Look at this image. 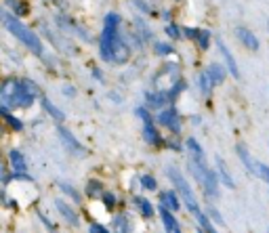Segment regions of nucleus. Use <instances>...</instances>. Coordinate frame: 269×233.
Here are the masks:
<instances>
[{"mask_svg":"<svg viewBox=\"0 0 269 233\" xmlns=\"http://www.w3.org/2000/svg\"><path fill=\"white\" fill-rule=\"evenodd\" d=\"M55 206H57V210H59V214L67 220L69 225H78V214L72 206H67L63 200H55Z\"/></svg>","mask_w":269,"mask_h":233,"instance_id":"13","label":"nucleus"},{"mask_svg":"<svg viewBox=\"0 0 269 233\" xmlns=\"http://www.w3.org/2000/svg\"><path fill=\"white\" fill-rule=\"evenodd\" d=\"M160 204H162V208H168V210H179L181 197H179L177 191H162L160 193Z\"/></svg>","mask_w":269,"mask_h":233,"instance_id":"9","label":"nucleus"},{"mask_svg":"<svg viewBox=\"0 0 269 233\" xmlns=\"http://www.w3.org/2000/svg\"><path fill=\"white\" fill-rule=\"evenodd\" d=\"M99 187H101V185H99L97 181H95V183H88V189H86V191H88V195H93V193H99Z\"/></svg>","mask_w":269,"mask_h":233,"instance_id":"35","label":"nucleus"},{"mask_svg":"<svg viewBox=\"0 0 269 233\" xmlns=\"http://www.w3.org/2000/svg\"><path fill=\"white\" fill-rule=\"evenodd\" d=\"M194 216H196L198 225H200V229H202V231H208V233H213V231H215V225H210V223H213V220H210V218H208L204 212L196 210V212H194Z\"/></svg>","mask_w":269,"mask_h":233,"instance_id":"20","label":"nucleus"},{"mask_svg":"<svg viewBox=\"0 0 269 233\" xmlns=\"http://www.w3.org/2000/svg\"><path fill=\"white\" fill-rule=\"evenodd\" d=\"M59 187H61V191H63V193H67L69 197H72L74 202H80V193H78V191H74V189L69 187L67 183H59Z\"/></svg>","mask_w":269,"mask_h":233,"instance_id":"27","label":"nucleus"},{"mask_svg":"<svg viewBox=\"0 0 269 233\" xmlns=\"http://www.w3.org/2000/svg\"><path fill=\"white\" fill-rule=\"evenodd\" d=\"M103 202H105V206H108V208H114V204H116V195L105 191V193H103Z\"/></svg>","mask_w":269,"mask_h":233,"instance_id":"32","label":"nucleus"},{"mask_svg":"<svg viewBox=\"0 0 269 233\" xmlns=\"http://www.w3.org/2000/svg\"><path fill=\"white\" fill-rule=\"evenodd\" d=\"M57 133H59L61 141H63V143H65L69 149H72V151H78V154H84V147H82V145H80V143L76 141V139H74V135L69 133L65 126H59V128H57Z\"/></svg>","mask_w":269,"mask_h":233,"instance_id":"10","label":"nucleus"},{"mask_svg":"<svg viewBox=\"0 0 269 233\" xmlns=\"http://www.w3.org/2000/svg\"><path fill=\"white\" fill-rule=\"evenodd\" d=\"M194 40L198 42V46H200L202 51H206L208 46H210V32H206V30H196Z\"/></svg>","mask_w":269,"mask_h":233,"instance_id":"22","label":"nucleus"},{"mask_svg":"<svg viewBox=\"0 0 269 233\" xmlns=\"http://www.w3.org/2000/svg\"><path fill=\"white\" fill-rule=\"evenodd\" d=\"M0 137H3V126H0Z\"/></svg>","mask_w":269,"mask_h":233,"instance_id":"38","label":"nucleus"},{"mask_svg":"<svg viewBox=\"0 0 269 233\" xmlns=\"http://www.w3.org/2000/svg\"><path fill=\"white\" fill-rule=\"evenodd\" d=\"M143 139H145L149 145H160V143H162V137H160V133L156 131L154 122H145V126H143Z\"/></svg>","mask_w":269,"mask_h":233,"instance_id":"15","label":"nucleus"},{"mask_svg":"<svg viewBox=\"0 0 269 233\" xmlns=\"http://www.w3.org/2000/svg\"><path fill=\"white\" fill-rule=\"evenodd\" d=\"M206 216H208L210 220H215V223L223 225V218H221V214L217 212V208H215V206H210V208H208V210H206Z\"/></svg>","mask_w":269,"mask_h":233,"instance_id":"28","label":"nucleus"},{"mask_svg":"<svg viewBox=\"0 0 269 233\" xmlns=\"http://www.w3.org/2000/svg\"><path fill=\"white\" fill-rule=\"evenodd\" d=\"M166 34H168L170 38H179V36H181V30H179L177 26H168V28H166Z\"/></svg>","mask_w":269,"mask_h":233,"instance_id":"33","label":"nucleus"},{"mask_svg":"<svg viewBox=\"0 0 269 233\" xmlns=\"http://www.w3.org/2000/svg\"><path fill=\"white\" fill-rule=\"evenodd\" d=\"M9 160H11V166H13L15 172H26V156H23L21 151L13 149L9 154Z\"/></svg>","mask_w":269,"mask_h":233,"instance_id":"17","label":"nucleus"},{"mask_svg":"<svg viewBox=\"0 0 269 233\" xmlns=\"http://www.w3.org/2000/svg\"><path fill=\"white\" fill-rule=\"evenodd\" d=\"M137 115H139V118H143V122H154V120H151V115H149V111L143 109V107L137 109Z\"/></svg>","mask_w":269,"mask_h":233,"instance_id":"34","label":"nucleus"},{"mask_svg":"<svg viewBox=\"0 0 269 233\" xmlns=\"http://www.w3.org/2000/svg\"><path fill=\"white\" fill-rule=\"evenodd\" d=\"M158 122H160V124H164V126H168L172 133H179V131H181L179 113H177V109H172V107L162 109V111L158 113Z\"/></svg>","mask_w":269,"mask_h":233,"instance_id":"6","label":"nucleus"},{"mask_svg":"<svg viewBox=\"0 0 269 233\" xmlns=\"http://www.w3.org/2000/svg\"><path fill=\"white\" fill-rule=\"evenodd\" d=\"M38 97V86L32 80H13L9 78L0 86V105L9 107H30Z\"/></svg>","mask_w":269,"mask_h":233,"instance_id":"2","label":"nucleus"},{"mask_svg":"<svg viewBox=\"0 0 269 233\" xmlns=\"http://www.w3.org/2000/svg\"><path fill=\"white\" fill-rule=\"evenodd\" d=\"M133 202H135V206H137V210L141 212L145 218H151V216H154V208H151L149 200H145V197H141V195H135Z\"/></svg>","mask_w":269,"mask_h":233,"instance_id":"18","label":"nucleus"},{"mask_svg":"<svg viewBox=\"0 0 269 233\" xmlns=\"http://www.w3.org/2000/svg\"><path fill=\"white\" fill-rule=\"evenodd\" d=\"M187 149H190L194 156H204V149L200 147V143H198L196 139H187Z\"/></svg>","mask_w":269,"mask_h":233,"instance_id":"25","label":"nucleus"},{"mask_svg":"<svg viewBox=\"0 0 269 233\" xmlns=\"http://www.w3.org/2000/svg\"><path fill=\"white\" fill-rule=\"evenodd\" d=\"M236 36H238V40L244 46H246L248 51H256V49H259V38H256L248 28H236Z\"/></svg>","mask_w":269,"mask_h":233,"instance_id":"7","label":"nucleus"},{"mask_svg":"<svg viewBox=\"0 0 269 233\" xmlns=\"http://www.w3.org/2000/svg\"><path fill=\"white\" fill-rule=\"evenodd\" d=\"M168 177H170V181L174 183V187H177V193H179V197L183 200V204L187 206V210H190L192 214H194L196 210H200V206H198V202H196V197H194V191H192V187H190V183L185 181L183 174H181L177 168L168 166Z\"/></svg>","mask_w":269,"mask_h":233,"instance_id":"5","label":"nucleus"},{"mask_svg":"<svg viewBox=\"0 0 269 233\" xmlns=\"http://www.w3.org/2000/svg\"><path fill=\"white\" fill-rule=\"evenodd\" d=\"M217 168H219L221 179H223V183L227 185V187H229V189H233V187H236V183H233L231 174L227 172V168H225V164H223V160H221V158H217Z\"/></svg>","mask_w":269,"mask_h":233,"instance_id":"19","label":"nucleus"},{"mask_svg":"<svg viewBox=\"0 0 269 233\" xmlns=\"http://www.w3.org/2000/svg\"><path fill=\"white\" fill-rule=\"evenodd\" d=\"M88 231H91V233H93V231H95V233H105L108 229H105L103 225H91V227H88Z\"/></svg>","mask_w":269,"mask_h":233,"instance_id":"36","label":"nucleus"},{"mask_svg":"<svg viewBox=\"0 0 269 233\" xmlns=\"http://www.w3.org/2000/svg\"><path fill=\"white\" fill-rule=\"evenodd\" d=\"M7 5H9L11 9H13L15 13H19V15H21V13H26V11H28L26 7H21V3H19V0H7Z\"/></svg>","mask_w":269,"mask_h":233,"instance_id":"31","label":"nucleus"},{"mask_svg":"<svg viewBox=\"0 0 269 233\" xmlns=\"http://www.w3.org/2000/svg\"><path fill=\"white\" fill-rule=\"evenodd\" d=\"M120 15L118 13H110L105 15L103 23V34L99 40V53L103 61H112V63H124L128 59V46L120 36Z\"/></svg>","mask_w":269,"mask_h":233,"instance_id":"1","label":"nucleus"},{"mask_svg":"<svg viewBox=\"0 0 269 233\" xmlns=\"http://www.w3.org/2000/svg\"><path fill=\"white\" fill-rule=\"evenodd\" d=\"M156 53H160V55H172V46L166 44V42H158L156 44Z\"/></svg>","mask_w":269,"mask_h":233,"instance_id":"29","label":"nucleus"},{"mask_svg":"<svg viewBox=\"0 0 269 233\" xmlns=\"http://www.w3.org/2000/svg\"><path fill=\"white\" fill-rule=\"evenodd\" d=\"M114 229L128 231V229H131V227H128V218H126V216H116V218H114Z\"/></svg>","mask_w":269,"mask_h":233,"instance_id":"26","label":"nucleus"},{"mask_svg":"<svg viewBox=\"0 0 269 233\" xmlns=\"http://www.w3.org/2000/svg\"><path fill=\"white\" fill-rule=\"evenodd\" d=\"M40 103H42V107L51 113L53 120H57V122H63V120H65V113H63L59 107H55V103H53L49 97H40Z\"/></svg>","mask_w":269,"mask_h":233,"instance_id":"16","label":"nucleus"},{"mask_svg":"<svg viewBox=\"0 0 269 233\" xmlns=\"http://www.w3.org/2000/svg\"><path fill=\"white\" fill-rule=\"evenodd\" d=\"M0 115H5V118H7V122H9L11 126H13L15 131H21V128H23L21 120H19V118H15L13 113H9V109H7V107H3V105H0Z\"/></svg>","mask_w":269,"mask_h":233,"instance_id":"23","label":"nucleus"},{"mask_svg":"<svg viewBox=\"0 0 269 233\" xmlns=\"http://www.w3.org/2000/svg\"><path fill=\"white\" fill-rule=\"evenodd\" d=\"M3 21H5V28H7L11 34H13V36H15L21 44H26L32 53L42 55V40H40L30 28H26V26H23V23H21L17 17H13V15H3Z\"/></svg>","mask_w":269,"mask_h":233,"instance_id":"3","label":"nucleus"},{"mask_svg":"<svg viewBox=\"0 0 269 233\" xmlns=\"http://www.w3.org/2000/svg\"><path fill=\"white\" fill-rule=\"evenodd\" d=\"M145 99H147V105L149 107H164L166 105V101H168V97H166V92L164 90H156V92H147L145 95Z\"/></svg>","mask_w":269,"mask_h":233,"instance_id":"14","label":"nucleus"},{"mask_svg":"<svg viewBox=\"0 0 269 233\" xmlns=\"http://www.w3.org/2000/svg\"><path fill=\"white\" fill-rule=\"evenodd\" d=\"M210 86H213V82L208 80V76H206V74H202V76H200V88H202L204 95H208V92H210Z\"/></svg>","mask_w":269,"mask_h":233,"instance_id":"30","label":"nucleus"},{"mask_svg":"<svg viewBox=\"0 0 269 233\" xmlns=\"http://www.w3.org/2000/svg\"><path fill=\"white\" fill-rule=\"evenodd\" d=\"M206 76H208V80L213 84H221L225 80V76H227V72H225V67L223 65H219V63H210L208 67H206V72H204Z\"/></svg>","mask_w":269,"mask_h":233,"instance_id":"11","label":"nucleus"},{"mask_svg":"<svg viewBox=\"0 0 269 233\" xmlns=\"http://www.w3.org/2000/svg\"><path fill=\"white\" fill-rule=\"evenodd\" d=\"M217 46H219V51H221V55H223V59L227 61V67H229V74L233 76V78H240V69H238V63H236V59H233V55H231V51L225 46V42L223 40H217Z\"/></svg>","mask_w":269,"mask_h":233,"instance_id":"8","label":"nucleus"},{"mask_svg":"<svg viewBox=\"0 0 269 233\" xmlns=\"http://www.w3.org/2000/svg\"><path fill=\"white\" fill-rule=\"evenodd\" d=\"M238 154H240L242 164L248 168V172H252V174H254V162H252V158H250V154H248V149L244 147V145H238Z\"/></svg>","mask_w":269,"mask_h":233,"instance_id":"21","label":"nucleus"},{"mask_svg":"<svg viewBox=\"0 0 269 233\" xmlns=\"http://www.w3.org/2000/svg\"><path fill=\"white\" fill-rule=\"evenodd\" d=\"M160 218L162 223H164V229L174 233V231H181V225L177 223V216L172 214V210H168V208H160Z\"/></svg>","mask_w":269,"mask_h":233,"instance_id":"12","label":"nucleus"},{"mask_svg":"<svg viewBox=\"0 0 269 233\" xmlns=\"http://www.w3.org/2000/svg\"><path fill=\"white\" fill-rule=\"evenodd\" d=\"M190 170L194 172L196 181L200 183V187H202L208 195H213V197L219 195V181H217V174L206 166L204 156H194V154H192V158H190Z\"/></svg>","mask_w":269,"mask_h":233,"instance_id":"4","label":"nucleus"},{"mask_svg":"<svg viewBox=\"0 0 269 233\" xmlns=\"http://www.w3.org/2000/svg\"><path fill=\"white\" fill-rule=\"evenodd\" d=\"M141 185H143V189H147V191H156L158 189V181L151 177V174H143V177H141Z\"/></svg>","mask_w":269,"mask_h":233,"instance_id":"24","label":"nucleus"},{"mask_svg":"<svg viewBox=\"0 0 269 233\" xmlns=\"http://www.w3.org/2000/svg\"><path fill=\"white\" fill-rule=\"evenodd\" d=\"M7 179V172H5V166L0 164V181H5Z\"/></svg>","mask_w":269,"mask_h":233,"instance_id":"37","label":"nucleus"}]
</instances>
